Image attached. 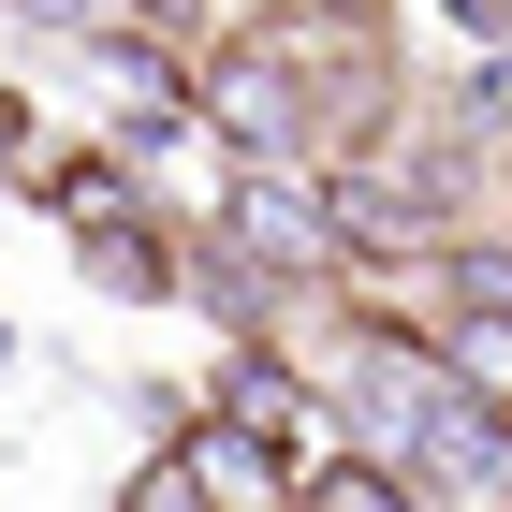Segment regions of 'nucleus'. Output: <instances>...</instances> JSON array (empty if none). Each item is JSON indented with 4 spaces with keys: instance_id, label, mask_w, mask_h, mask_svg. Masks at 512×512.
Here are the masks:
<instances>
[{
    "instance_id": "nucleus-8",
    "label": "nucleus",
    "mask_w": 512,
    "mask_h": 512,
    "mask_svg": "<svg viewBox=\"0 0 512 512\" xmlns=\"http://www.w3.org/2000/svg\"><path fill=\"white\" fill-rule=\"evenodd\" d=\"M88 278H103V293H161V249L118 235V220H88Z\"/></svg>"
},
{
    "instance_id": "nucleus-9",
    "label": "nucleus",
    "mask_w": 512,
    "mask_h": 512,
    "mask_svg": "<svg viewBox=\"0 0 512 512\" xmlns=\"http://www.w3.org/2000/svg\"><path fill=\"white\" fill-rule=\"evenodd\" d=\"M118 512H220V498H205V469H191V454H147Z\"/></svg>"
},
{
    "instance_id": "nucleus-3",
    "label": "nucleus",
    "mask_w": 512,
    "mask_h": 512,
    "mask_svg": "<svg viewBox=\"0 0 512 512\" xmlns=\"http://www.w3.org/2000/svg\"><path fill=\"white\" fill-rule=\"evenodd\" d=\"M410 483L512 512V410H498V395H439V425H425V454H410Z\"/></svg>"
},
{
    "instance_id": "nucleus-1",
    "label": "nucleus",
    "mask_w": 512,
    "mask_h": 512,
    "mask_svg": "<svg viewBox=\"0 0 512 512\" xmlns=\"http://www.w3.org/2000/svg\"><path fill=\"white\" fill-rule=\"evenodd\" d=\"M220 249L249 264V293H264V278H322V264H337V205H322L293 161H235V191H220Z\"/></svg>"
},
{
    "instance_id": "nucleus-7",
    "label": "nucleus",
    "mask_w": 512,
    "mask_h": 512,
    "mask_svg": "<svg viewBox=\"0 0 512 512\" xmlns=\"http://www.w3.org/2000/svg\"><path fill=\"white\" fill-rule=\"evenodd\" d=\"M308 512H410V469H381V454H337V469L308 483Z\"/></svg>"
},
{
    "instance_id": "nucleus-5",
    "label": "nucleus",
    "mask_w": 512,
    "mask_h": 512,
    "mask_svg": "<svg viewBox=\"0 0 512 512\" xmlns=\"http://www.w3.org/2000/svg\"><path fill=\"white\" fill-rule=\"evenodd\" d=\"M176 454L205 469V498H220V512H264V498H278V469L249 454V425H205V439H176Z\"/></svg>"
},
{
    "instance_id": "nucleus-11",
    "label": "nucleus",
    "mask_w": 512,
    "mask_h": 512,
    "mask_svg": "<svg viewBox=\"0 0 512 512\" xmlns=\"http://www.w3.org/2000/svg\"><path fill=\"white\" fill-rule=\"evenodd\" d=\"M44 15H88V0H44Z\"/></svg>"
},
{
    "instance_id": "nucleus-4",
    "label": "nucleus",
    "mask_w": 512,
    "mask_h": 512,
    "mask_svg": "<svg viewBox=\"0 0 512 512\" xmlns=\"http://www.w3.org/2000/svg\"><path fill=\"white\" fill-rule=\"evenodd\" d=\"M205 132H235L249 161H278V147H293V132H308V88L278 74L264 44H235V59L205 74Z\"/></svg>"
},
{
    "instance_id": "nucleus-10",
    "label": "nucleus",
    "mask_w": 512,
    "mask_h": 512,
    "mask_svg": "<svg viewBox=\"0 0 512 512\" xmlns=\"http://www.w3.org/2000/svg\"><path fill=\"white\" fill-rule=\"evenodd\" d=\"M454 15H469V30H483V44H512V0H454Z\"/></svg>"
},
{
    "instance_id": "nucleus-2",
    "label": "nucleus",
    "mask_w": 512,
    "mask_h": 512,
    "mask_svg": "<svg viewBox=\"0 0 512 512\" xmlns=\"http://www.w3.org/2000/svg\"><path fill=\"white\" fill-rule=\"evenodd\" d=\"M439 352L425 337H366L352 352V425H366V454H381V469H410V454H425V425H439Z\"/></svg>"
},
{
    "instance_id": "nucleus-6",
    "label": "nucleus",
    "mask_w": 512,
    "mask_h": 512,
    "mask_svg": "<svg viewBox=\"0 0 512 512\" xmlns=\"http://www.w3.org/2000/svg\"><path fill=\"white\" fill-rule=\"evenodd\" d=\"M439 381H454V395H498V410H512V322H454V337H439Z\"/></svg>"
}]
</instances>
